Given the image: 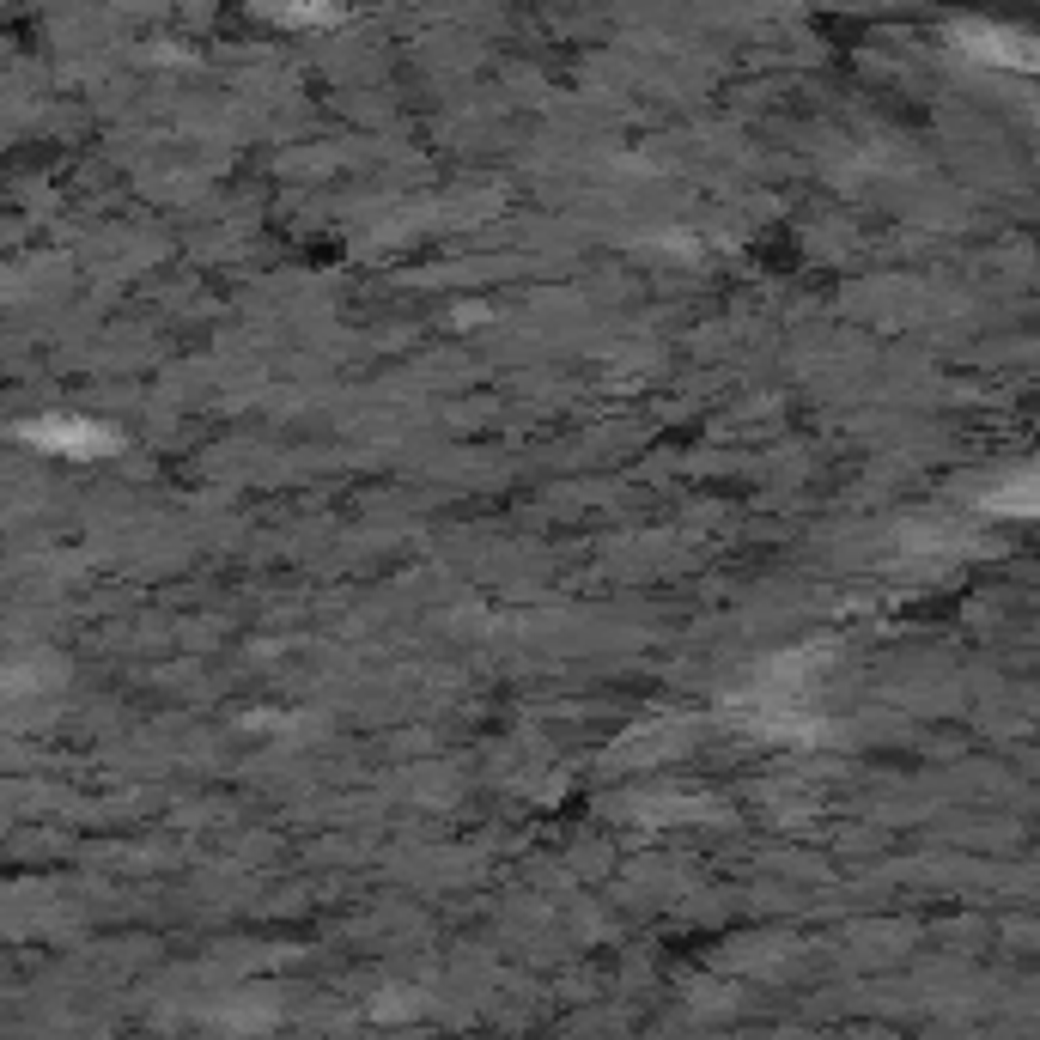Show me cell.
<instances>
[{
	"label": "cell",
	"instance_id": "cell-1",
	"mask_svg": "<svg viewBox=\"0 0 1040 1040\" xmlns=\"http://www.w3.org/2000/svg\"><path fill=\"white\" fill-rule=\"evenodd\" d=\"M31 438H43V444H49V438H55V444H86V451H92V444H110L98 426H31Z\"/></svg>",
	"mask_w": 1040,
	"mask_h": 1040
}]
</instances>
